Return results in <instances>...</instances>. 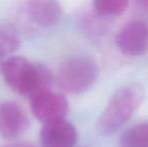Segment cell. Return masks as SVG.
<instances>
[{"label": "cell", "mask_w": 148, "mask_h": 147, "mask_svg": "<svg viewBox=\"0 0 148 147\" xmlns=\"http://www.w3.org/2000/svg\"><path fill=\"white\" fill-rule=\"evenodd\" d=\"M1 74L12 90L28 98L41 91L49 90L53 81L47 67L19 55L6 57L1 63Z\"/></svg>", "instance_id": "obj_1"}, {"label": "cell", "mask_w": 148, "mask_h": 147, "mask_svg": "<svg viewBox=\"0 0 148 147\" xmlns=\"http://www.w3.org/2000/svg\"><path fill=\"white\" fill-rule=\"evenodd\" d=\"M144 97L145 89L140 83H129L119 88L98 118V131L104 135L118 131L138 110Z\"/></svg>", "instance_id": "obj_2"}, {"label": "cell", "mask_w": 148, "mask_h": 147, "mask_svg": "<svg viewBox=\"0 0 148 147\" xmlns=\"http://www.w3.org/2000/svg\"><path fill=\"white\" fill-rule=\"evenodd\" d=\"M98 64L89 55H74L60 64L57 74L58 86L68 94H82L97 82Z\"/></svg>", "instance_id": "obj_3"}, {"label": "cell", "mask_w": 148, "mask_h": 147, "mask_svg": "<svg viewBox=\"0 0 148 147\" xmlns=\"http://www.w3.org/2000/svg\"><path fill=\"white\" fill-rule=\"evenodd\" d=\"M31 112L43 124L66 119L69 101L62 94L49 90L41 91L29 98Z\"/></svg>", "instance_id": "obj_4"}, {"label": "cell", "mask_w": 148, "mask_h": 147, "mask_svg": "<svg viewBox=\"0 0 148 147\" xmlns=\"http://www.w3.org/2000/svg\"><path fill=\"white\" fill-rule=\"evenodd\" d=\"M116 44L129 57L144 55L148 49V23L141 19L126 22L116 36Z\"/></svg>", "instance_id": "obj_5"}, {"label": "cell", "mask_w": 148, "mask_h": 147, "mask_svg": "<svg viewBox=\"0 0 148 147\" xmlns=\"http://www.w3.org/2000/svg\"><path fill=\"white\" fill-rule=\"evenodd\" d=\"M29 120L25 111L15 102L0 103V135L5 139H15L28 129Z\"/></svg>", "instance_id": "obj_6"}, {"label": "cell", "mask_w": 148, "mask_h": 147, "mask_svg": "<svg viewBox=\"0 0 148 147\" xmlns=\"http://www.w3.org/2000/svg\"><path fill=\"white\" fill-rule=\"evenodd\" d=\"M21 12L27 21L39 27H49L59 22L62 17V6L51 0H34L23 4Z\"/></svg>", "instance_id": "obj_7"}, {"label": "cell", "mask_w": 148, "mask_h": 147, "mask_svg": "<svg viewBox=\"0 0 148 147\" xmlns=\"http://www.w3.org/2000/svg\"><path fill=\"white\" fill-rule=\"evenodd\" d=\"M77 138L76 127L66 119L43 124L40 131L42 147H74Z\"/></svg>", "instance_id": "obj_8"}, {"label": "cell", "mask_w": 148, "mask_h": 147, "mask_svg": "<svg viewBox=\"0 0 148 147\" xmlns=\"http://www.w3.org/2000/svg\"><path fill=\"white\" fill-rule=\"evenodd\" d=\"M20 45V36L17 28L6 20H0V57H7Z\"/></svg>", "instance_id": "obj_9"}, {"label": "cell", "mask_w": 148, "mask_h": 147, "mask_svg": "<svg viewBox=\"0 0 148 147\" xmlns=\"http://www.w3.org/2000/svg\"><path fill=\"white\" fill-rule=\"evenodd\" d=\"M119 147H148V122L126 130L120 137Z\"/></svg>", "instance_id": "obj_10"}, {"label": "cell", "mask_w": 148, "mask_h": 147, "mask_svg": "<svg viewBox=\"0 0 148 147\" xmlns=\"http://www.w3.org/2000/svg\"><path fill=\"white\" fill-rule=\"evenodd\" d=\"M129 5L126 0H96L93 6L100 16H118L124 13Z\"/></svg>", "instance_id": "obj_11"}, {"label": "cell", "mask_w": 148, "mask_h": 147, "mask_svg": "<svg viewBox=\"0 0 148 147\" xmlns=\"http://www.w3.org/2000/svg\"><path fill=\"white\" fill-rule=\"evenodd\" d=\"M3 147H35L34 145L30 143H14V144H9Z\"/></svg>", "instance_id": "obj_12"}, {"label": "cell", "mask_w": 148, "mask_h": 147, "mask_svg": "<svg viewBox=\"0 0 148 147\" xmlns=\"http://www.w3.org/2000/svg\"><path fill=\"white\" fill-rule=\"evenodd\" d=\"M139 5L142 6L143 8H145V9H148V0H144V1H140L138 2Z\"/></svg>", "instance_id": "obj_13"}]
</instances>
